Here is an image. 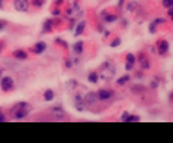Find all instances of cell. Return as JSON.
I'll list each match as a JSON object with an SVG mask.
<instances>
[{
  "label": "cell",
  "mask_w": 173,
  "mask_h": 143,
  "mask_svg": "<svg viewBox=\"0 0 173 143\" xmlns=\"http://www.w3.org/2000/svg\"><path fill=\"white\" fill-rule=\"evenodd\" d=\"M0 86H2V88H3L5 92H9V90H12V87H13V80H12L11 77H3L0 80Z\"/></svg>",
  "instance_id": "obj_4"
},
{
  "label": "cell",
  "mask_w": 173,
  "mask_h": 143,
  "mask_svg": "<svg viewBox=\"0 0 173 143\" xmlns=\"http://www.w3.org/2000/svg\"><path fill=\"white\" fill-rule=\"evenodd\" d=\"M129 118V114H123V117H121V121H127Z\"/></svg>",
  "instance_id": "obj_20"
},
{
  "label": "cell",
  "mask_w": 173,
  "mask_h": 143,
  "mask_svg": "<svg viewBox=\"0 0 173 143\" xmlns=\"http://www.w3.org/2000/svg\"><path fill=\"white\" fill-rule=\"evenodd\" d=\"M6 118H5V115H3V114H2V112H0V122H3L5 121Z\"/></svg>",
  "instance_id": "obj_21"
},
{
  "label": "cell",
  "mask_w": 173,
  "mask_h": 143,
  "mask_svg": "<svg viewBox=\"0 0 173 143\" xmlns=\"http://www.w3.org/2000/svg\"><path fill=\"white\" fill-rule=\"evenodd\" d=\"M133 62H135V56L133 55H127V65H126V68L130 69V68L133 66Z\"/></svg>",
  "instance_id": "obj_11"
},
{
  "label": "cell",
  "mask_w": 173,
  "mask_h": 143,
  "mask_svg": "<svg viewBox=\"0 0 173 143\" xmlns=\"http://www.w3.org/2000/svg\"><path fill=\"white\" fill-rule=\"evenodd\" d=\"M82 46H83V44H82V43L76 44V47H74V50H76V52H82Z\"/></svg>",
  "instance_id": "obj_18"
},
{
  "label": "cell",
  "mask_w": 173,
  "mask_h": 143,
  "mask_svg": "<svg viewBox=\"0 0 173 143\" xmlns=\"http://www.w3.org/2000/svg\"><path fill=\"white\" fill-rule=\"evenodd\" d=\"M116 74V66L111 61H106L101 65V71H99V77L102 80H111Z\"/></svg>",
  "instance_id": "obj_1"
},
{
  "label": "cell",
  "mask_w": 173,
  "mask_h": 143,
  "mask_svg": "<svg viewBox=\"0 0 173 143\" xmlns=\"http://www.w3.org/2000/svg\"><path fill=\"white\" fill-rule=\"evenodd\" d=\"M98 99V94L96 93H87L86 94V98H84V103L86 105H93Z\"/></svg>",
  "instance_id": "obj_6"
},
{
  "label": "cell",
  "mask_w": 173,
  "mask_h": 143,
  "mask_svg": "<svg viewBox=\"0 0 173 143\" xmlns=\"http://www.w3.org/2000/svg\"><path fill=\"white\" fill-rule=\"evenodd\" d=\"M163 6H164V7H172L173 0H163Z\"/></svg>",
  "instance_id": "obj_15"
},
{
  "label": "cell",
  "mask_w": 173,
  "mask_h": 143,
  "mask_svg": "<svg viewBox=\"0 0 173 143\" xmlns=\"http://www.w3.org/2000/svg\"><path fill=\"white\" fill-rule=\"evenodd\" d=\"M141 64H142V66H144V68H148V62H146L145 59H142V61H141Z\"/></svg>",
  "instance_id": "obj_19"
},
{
  "label": "cell",
  "mask_w": 173,
  "mask_h": 143,
  "mask_svg": "<svg viewBox=\"0 0 173 143\" xmlns=\"http://www.w3.org/2000/svg\"><path fill=\"white\" fill-rule=\"evenodd\" d=\"M53 96H55L53 92H52V90H47V92L45 93V99L46 100H52V99H53Z\"/></svg>",
  "instance_id": "obj_14"
},
{
  "label": "cell",
  "mask_w": 173,
  "mask_h": 143,
  "mask_svg": "<svg viewBox=\"0 0 173 143\" xmlns=\"http://www.w3.org/2000/svg\"><path fill=\"white\" fill-rule=\"evenodd\" d=\"M127 121H132V122H135V121H139V117H136V115H129Z\"/></svg>",
  "instance_id": "obj_16"
},
{
  "label": "cell",
  "mask_w": 173,
  "mask_h": 143,
  "mask_svg": "<svg viewBox=\"0 0 173 143\" xmlns=\"http://www.w3.org/2000/svg\"><path fill=\"white\" fill-rule=\"evenodd\" d=\"M112 94L114 93H112L111 90H99V92H98V99H101V100L111 99Z\"/></svg>",
  "instance_id": "obj_5"
},
{
  "label": "cell",
  "mask_w": 173,
  "mask_h": 143,
  "mask_svg": "<svg viewBox=\"0 0 173 143\" xmlns=\"http://www.w3.org/2000/svg\"><path fill=\"white\" fill-rule=\"evenodd\" d=\"M76 106H77V109H83V103H82V98L80 96H76Z\"/></svg>",
  "instance_id": "obj_13"
},
{
  "label": "cell",
  "mask_w": 173,
  "mask_h": 143,
  "mask_svg": "<svg viewBox=\"0 0 173 143\" xmlns=\"http://www.w3.org/2000/svg\"><path fill=\"white\" fill-rule=\"evenodd\" d=\"M5 25H6L5 21H0V30H2V28H5Z\"/></svg>",
  "instance_id": "obj_22"
},
{
  "label": "cell",
  "mask_w": 173,
  "mask_h": 143,
  "mask_svg": "<svg viewBox=\"0 0 173 143\" xmlns=\"http://www.w3.org/2000/svg\"><path fill=\"white\" fill-rule=\"evenodd\" d=\"M13 6H15V9H17V11L25 12V11H28L30 2H28V0H15V2H13Z\"/></svg>",
  "instance_id": "obj_3"
},
{
  "label": "cell",
  "mask_w": 173,
  "mask_h": 143,
  "mask_svg": "<svg viewBox=\"0 0 173 143\" xmlns=\"http://www.w3.org/2000/svg\"><path fill=\"white\" fill-rule=\"evenodd\" d=\"M28 112H30V105L25 103V102H21V103H18L15 108H13V117L17 118V120H22L25 117L28 115Z\"/></svg>",
  "instance_id": "obj_2"
},
{
  "label": "cell",
  "mask_w": 173,
  "mask_h": 143,
  "mask_svg": "<svg viewBox=\"0 0 173 143\" xmlns=\"http://www.w3.org/2000/svg\"><path fill=\"white\" fill-rule=\"evenodd\" d=\"M52 112H53V114H55V117H56V118H59V120H62V118L65 117V114H64V111H62L61 108H53V109H52Z\"/></svg>",
  "instance_id": "obj_9"
},
{
  "label": "cell",
  "mask_w": 173,
  "mask_h": 143,
  "mask_svg": "<svg viewBox=\"0 0 173 143\" xmlns=\"http://www.w3.org/2000/svg\"><path fill=\"white\" fill-rule=\"evenodd\" d=\"M98 78H99V75H98L96 72H90V74H89V81L96 83V81H98Z\"/></svg>",
  "instance_id": "obj_12"
},
{
  "label": "cell",
  "mask_w": 173,
  "mask_h": 143,
  "mask_svg": "<svg viewBox=\"0 0 173 143\" xmlns=\"http://www.w3.org/2000/svg\"><path fill=\"white\" fill-rule=\"evenodd\" d=\"M45 49H46V44L45 43H37V44H36V47L33 49V52H34V53H42Z\"/></svg>",
  "instance_id": "obj_10"
},
{
  "label": "cell",
  "mask_w": 173,
  "mask_h": 143,
  "mask_svg": "<svg viewBox=\"0 0 173 143\" xmlns=\"http://www.w3.org/2000/svg\"><path fill=\"white\" fill-rule=\"evenodd\" d=\"M13 56H15L17 59H21V61H22V59H27V53H25L24 50H15V52H13Z\"/></svg>",
  "instance_id": "obj_7"
},
{
  "label": "cell",
  "mask_w": 173,
  "mask_h": 143,
  "mask_svg": "<svg viewBox=\"0 0 173 143\" xmlns=\"http://www.w3.org/2000/svg\"><path fill=\"white\" fill-rule=\"evenodd\" d=\"M126 81H129V77H121V78H120V80H118L117 83L120 84V86H121V84H124Z\"/></svg>",
  "instance_id": "obj_17"
},
{
  "label": "cell",
  "mask_w": 173,
  "mask_h": 143,
  "mask_svg": "<svg viewBox=\"0 0 173 143\" xmlns=\"http://www.w3.org/2000/svg\"><path fill=\"white\" fill-rule=\"evenodd\" d=\"M167 41H160V43H158V52H160V53H161V55H164V53H166V52H167Z\"/></svg>",
  "instance_id": "obj_8"
}]
</instances>
